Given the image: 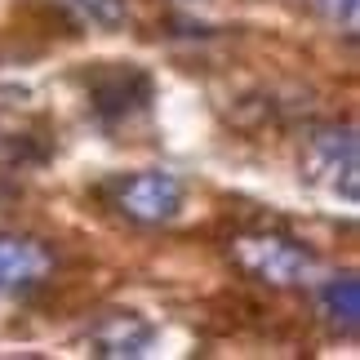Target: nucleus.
<instances>
[{
    "label": "nucleus",
    "mask_w": 360,
    "mask_h": 360,
    "mask_svg": "<svg viewBox=\"0 0 360 360\" xmlns=\"http://www.w3.org/2000/svg\"><path fill=\"white\" fill-rule=\"evenodd\" d=\"M227 254L249 281H258L267 289H298L316 276V254L302 240H294L289 231H267V227L240 231Z\"/></svg>",
    "instance_id": "f257e3e1"
},
{
    "label": "nucleus",
    "mask_w": 360,
    "mask_h": 360,
    "mask_svg": "<svg viewBox=\"0 0 360 360\" xmlns=\"http://www.w3.org/2000/svg\"><path fill=\"white\" fill-rule=\"evenodd\" d=\"M187 187L169 169H138L107 183V205L134 227H165L183 214Z\"/></svg>",
    "instance_id": "f03ea898"
},
{
    "label": "nucleus",
    "mask_w": 360,
    "mask_h": 360,
    "mask_svg": "<svg viewBox=\"0 0 360 360\" xmlns=\"http://www.w3.org/2000/svg\"><path fill=\"white\" fill-rule=\"evenodd\" d=\"M302 169H307L311 183L329 187L342 200H356V174H360V143L352 124H325V129H311L307 147H302Z\"/></svg>",
    "instance_id": "7ed1b4c3"
},
{
    "label": "nucleus",
    "mask_w": 360,
    "mask_h": 360,
    "mask_svg": "<svg viewBox=\"0 0 360 360\" xmlns=\"http://www.w3.org/2000/svg\"><path fill=\"white\" fill-rule=\"evenodd\" d=\"M89 98H94V112L107 116V120H120V116H134L151 103V80L147 72H138L134 63H107L98 76L89 80Z\"/></svg>",
    "instance_id": "20e7f679"
},
{
    "label": "nucleus",
    "mask_w": 360,
    "mask_h": 360,
    "mask_svg": "<svg viewBox=\"0 0 360 360\" xmlns=\"http://www.w3.org/2000/svg\"><path fill=\"white\" fill-rule=\"evenodd\" d=\"M53 271V254L32 236H13L0 231V294H32L36 285H45Z\"/></svg>",
    "instance_id": "39448f33"
},
{
    "label": "nucleus",
    "mask_w": 360,
    "mask_h": 360,
    "mask_svg": "<svg viewBox=\"0 0 360 360\" xmlns=\"http://www.w3.org/2000/svg\"><path fill=\"white\" fill-rule=\"evenodd\" d=\"M151 338H156V329L138 311H107L89 329V352L98 360H138V356H147Z\"/></svg>",
    "instance_id": "423d86ee"
},
{
    "label": "nucleus",
    "mask_w": 360,
    "mask_h": 360,
    "mask_svg": "<svg viewBox=\"0 0 360 360\" xmlns=\"http://www.w3.org/2000/svg\"><path fill=\"white\" fill-rule=\"evenodd\" d=\"M316 311L325 316L329 329H338V334L352 338L360 329V281H356V271L329 276V281L316 289Z\"/></svg>",
    "instance_id": "0eeeda50"
},
{
    "label": "nucleus",
    "mask_w": 360,
    "mask_h": 360,
    "mask_svg": "<svg viewBox=\"0 0 360 360\" xmlns=\"http://www.w3.org/2000/svg\"><path fill=\"white\" fill-rule=\"evenodd\" d=\"M67 9H76L89 27H103V32H120L129 22V5L124 0H63Z\"/></svg>",
    "instance_id": "6e6552de"
},
{
    "label": "nucleus",
    "mask_w": 360,
    "mask_h": 360,
    "mask_svg": "<svg viewBox=\"0 0 360 360\" xmlns=\"http://www.w3.org/2000/svg\"><path fill=\"white\" fill-rule=\"evenodd\" d=\"M316 13L329 22V27H342V32H356V22H360V0H311Z\"/></svg>",
    "instance_id": "1a4fd4ad"
}]
</instances>
